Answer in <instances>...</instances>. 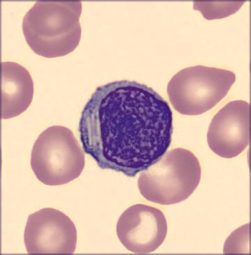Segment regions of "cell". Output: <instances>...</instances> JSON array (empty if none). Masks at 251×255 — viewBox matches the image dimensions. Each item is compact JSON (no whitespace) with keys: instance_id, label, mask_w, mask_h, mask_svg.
<instances>
[{"instance_id":"cell-6","label":"cell","mask_w":251,"mask_h":255,"mask_svg":"<svg viewBox=\"0 0 251 255\" xmlns=\"http://www.w3.org/2000/svg\"><path fill=\"white\" fill-rule=\"evenodd\" d=\"M76 225L62 211L45 208L29 215L24 234L28 254H69L76 249Z\"/></svg>"},{"instance_id":"cell-8","label":"cell","mask_w":251,"mask_h":255,"mask_svg":"<svg viewBox=\"0 0 251 255\" xmlns=\"http://www.w3.org/2000/svg\"><path fill=\"white\" fill-rule=\"evenodd\" d=\"M250 104L242 100L231 101L221 108L207 132L211 150L224 158L241 154L250 141Z\"/></svg>"},{"instance_id":"cell-5","label":"cell","mask_w":251,"mask_h":255,"mask_svg":"<svg viewBox=\"0 0 251 255\" xmlns=\"http://www.w3.org/2000/svg\"><path fill=\"white\" fill-rule=\"evenodd\" d=\"M236 75L229 70L198 65L179 71L170 80V104L181 115L196 116L215 107L226 97Z\"/></svg>"},{"instance_id":"cell-1","label":"cell","mask_w":251,"mask_h":255,"mask_svg":"<svg viewBox=\"0 0 251 255\" xmlns=\"http://www.w3.org/2000/svg\"><path fill=\"white\" fill-rule=\"evenodd\" d=\"M78 131L84 151L100 168L135 177L170 148L172 112L151 87L118 80L97 87L82 111Z\"/></svg>"},{"instance_id":"cell-9","label":"cell","mask_w":251,"mask_h":255,"mask_svg":"<svg viewBox=\"0 0 251 255\" xmlns=\"http://www.w3.org/2000/svg\"><path fill=\"white\" fill-rule=\"evenodd\" d=\"M34 82L24 66L1 63V119L15 118L27 111L34 96Z\"/></svg>"},{"instance_id":"cell-7","label":"cell","mask_w":251,"mask_h":255,"mask_svg":"<svg viewBox=\"0 0 251 255\" xmlns=\"http://www.w3.org/2000/svg\"><path fill=\"white\" fill-rule=\"evenodd\" d=\"M116 230L120 242L128 251L148 254L163 244L167 234V223L159 209L137 204L122 214Z\"/></svg>"},{"instance_id":"cell-2","label":"cell","mask_w":251,"mask_h":255,"mask_svg":"<svg viewBox=\"0 0 251 255\" xmlns=\"http://www.w3.org/2000/svg\"><path fill=\"white\" fill-rule=\"evenodd\" d=\"M80 1H37L22 21L29 48L46 58L64 57L76 50L81 39Z\"/></svg>"},{"instance_id":"cell-3","label":"cell","mask_w":251,"mask_h":255,"mask_svg":"<svg viewBox=\"0 0 251 255\" xmlns=\"http://www.w3.org/2000/svg\"><path fill=\"white\" fill-rule=\"evenodd\" d=\"M202 168L189 150L174 148L139 174L137 186L146 200L172 205L187 200L200 182Z\"/></svg>"},{"instance_id":"cell-4","label":"cell","mask_w":251,"mask_h":255,"mask_svg":"<svg viewBox=\"0 0 251 255\" xmlns=\"http://www.w3.org/2000/svg\"><path fill=\"white\" fill-rule=\"evenodd\" d=\"M30 164L42 183L62 186L79 177L85 167V156L72 130L53 126L43 130L35 141Z\"/></svg>"}]
</instances>
